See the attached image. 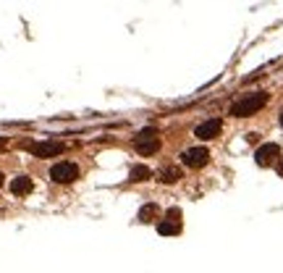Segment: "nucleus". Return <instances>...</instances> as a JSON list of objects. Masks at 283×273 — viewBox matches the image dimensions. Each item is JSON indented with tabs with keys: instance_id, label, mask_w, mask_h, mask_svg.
Instances as JSON below:
<instances>
[{
	"instance_id": "f257e3e1",
	"label": "nucleus",
	"mask_w": 283,
	"mask_h": 273,
	"mask_svg": "<svg viewBox=\"0 0 283 273\" xmlns=\"http://www.w3.org/2000/svg\"><path fill=\"white\" fill-rule=\"evenodd\" d=\"M267 103V92H255V95H244L241 100H236L231 105V116L233 118H246V116H255L257 111L265 108Z\"/></svg>"
},
{
	"instance_id": "f03ea898",
	"label": "nucleus",
	"mask_w": 283,
	"mask_h": 273,
	"mask_svg": "<svg viewBox=\"0 0 283 273\" xmlns=\"http://www.w3.org/2000/svg\"><path fill=\"white\" fill-rule=\"evenodd\" d=\"M134 150L139 155H155L160 150V136H157V129H142L134 140Z\"/></svg>"
},
{
	"instance_id": "7ed1b4c3",
	"label": "nucleus",
	"mask_w": 283,
	"mask_h": 273,
	"mask_svg": "<svg viewBox=\"0 0 283 273\" xmlns=\"http://www.w3.org/2000/svg\"><path fill=\"white\" fill-rule=\"evenodd\" d=\"M50 179L55 184H71V181L79 179V165L71 163V160H60L50 168Z\"/></svg>"
},
{
	"instance_id": "20e7f679",
	"label": "nucleus",
	"mask_w": 283,
	"mask_h": 273,
	"mask_svg": "<svg viewBox=\"0 0 283 273\" xmlns=\"http://www.w3.org/2000/svg\"><path fill=\"white\" fill-rule=\"evenodd\" d=\"M157 234H163V236L181 234V210L179 208H170L168 213H165V221L157 223Z\"/></svg>"
},
{
	"instance_id": "39448f33",
	"label": "nucleus",
	"mask_w": 283,
	"mask_h": 273,
	"mask_svg": "<svg viewBox=\"0 0 283 273\" xmlns=\"http://www.w3.org/2000/svg\"><path fill=\"white\" fill-rule=\"evenodd\" d=\"M207 160H210L207 147H189L181 155V163L189 165V168H202V165H207Z\"/></svg>"
},
{
	"instance_id": "423d86ee",
	"label": "nucleus",
	"mask_w": 283,
	"mask_h": 273,
	"mask_svg": "<svg viewBox=\"0 0 283 273\" xmlns=\"http://www.w3.org/2000/svg\"><path fill=\"white\" fill-rule=\"evenodd\" d=\"M278 158H280V147L275 145V142H267V145H260L257 147V153H255V160H257V165H273V163H278Z\"/></svg>"
},
{
	"instance_id": "0eeeda50",
	"label": "nucleus",
	"mask_w": 283,
	"mask_h": 273,
	"mask_svg": "<svg viewBox=\"0 0 283 273\" xmlns=\"http://www.w3.org/2000/svg\"><path fill=\"white\" fill-rule=\"evenodd\" d=\"M29 153L34 158H55L63 153V145L60 142H34V145H29Z\"/></svg>"
},
{
	"instance_id": "6e6552de",
	"label": "nucleus",
	"mask_w": 283,
	"mask_h": 273,
	"mask_svg": "<svg viewBox=\"0 0 283 273\" xmlns=\"http://www.w3.org/2000/svg\"><path fill=\"white\" fill-rule=\"evenodd\" d=\"M220 129H223V121H220V118H207V121H202V124L194 129V134L204 142V140H215V136L220 134Z\"/></svg>"
},
{
	"instance_id": "1a4fd4ad",
	"label": "nucleus",
	"mask_w": 283,
	"mask_h": 273,
	"mask_svg": "<svg viewBox=\"0 0 283 273\" xmlns=\"http://www.w3.org/2000/svg\"><path fill=\"white\" fill-rule=\"evenodd\" d=\"M31 189H34V181H31L29 176H16V179L11 181V192H13L16 197H24V194H29Z\"/></svg>"
},
{
	"instance_id": "9d476101",
	"label": "nucleus",
	"mask_w": 283,
	"mask_h": 273,
	"mask_svg": "<svg viewBox=\"0 0 283 273\" xmlns=\"http://www.w3.org/2000/svg\"><path fill=\"white\" fill-rule=\"evenodd\" d=\"M157 213H160L157 202H147V205H142V208H139V221H142V223H150V221L157 218Z\"/></svg>"
},
{
	"instance_id": "9b49d317",
	"label": "nucleus",
	"mask_w": 283,
	"mask_h": 273,
	"mask_svg": "<svg viewBox=\"0 0 283 273\" xmlns=\"http://www.w3.org/2000/svg\"><path fill=\"white\" fill-rule=\"evenodd\" d=\"M179 179H181V168H176V165H168V168L160 171V181H163V184H176Z\"/></svg>"
},
{
	"instance_id": "f8f14e48",
	"label": "nucleus",
	"mask_w": 283,
	"mask_h": 273,
	"mask_svg": "<svg viewBox=\"0 0 283 273\" xmlns=\"http://www.w3.org/2000/svg\"><path fill=\"white\" fill-rule=\"evenodd\" d=\"M129 179L131 181H147V179H152V171L147 168V165H131Z\"/></svg>"
},
{
	"instance_id": "ddd939ff",
	"label": "nucleus",
	"mask_w": 283,
	"mask_h": 273,
	"mask_svg": "<svg viewBox=\"0 0 283 273\" xmlns=\"http://www.w3.org/2000/svg\"><path fill=\"white\" fill-rule=\"evenodd\" d=\"M246 142H252V145H255V142H260V134H255V131H252V134H246Z\"/></svg>"
},
{
	"instance_id": "4468645a",
	"label": "nucleus",
	"mask_w": 283,
	"mask_h": 273,
	"mask_svg": "<svg viewBox=\"0 0 283 273\" xmlns=\"http://www.w3.org/2000/svg\"><path fill=\"white\" fill-rule=\"evenodd\" d=\"M275 171H278V176L283 179V158H278V163H275Z\"/></svg>"
},
{
	"instance_id": "2eb2a0df",
	"label": "nucleus",
	"mask_w": 283,
	"mask_h": 273,
	"mask_svg": "<svg viewBox=\"0 0 283 273\" xmlns=\"http://www.w3.org/2000/svg\"><path fill=\"white\" fill-rule=\"evenodd\" d=\"M6 145H8V140H6V136H0V150H3Z\"/></svg>"
},
{
	"instance_id": "dca6fc26",
	"label": "nucleus",
	"mask_w": 283,
	"mask_h": 273,
	"mask_svg": "<svg viewBox=\"0 0 283 273\" xmlns=\"http://www.w3.org/2000/svg\"><path fill=\"white\" fill-rule=\"evenodd\" d=\"M3 179H6V176H3V174H0V187H3Z\"/></svg>"
},
{
	"instance_id": "f3484780",
	"label": "nucleus",
	"mask_w": 283,
	"mask_h": 273,
	"mask_svg": "<svg viewBox=\"0 0 283 273\" xmlns=\"http://www.w3.org/2000/svg\"><path fill=\"white\" fill-rule=\"evenodd\" d=\"M280 126H283V113H280Z\"/></svg>"
}]
</instances>
